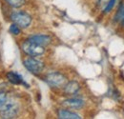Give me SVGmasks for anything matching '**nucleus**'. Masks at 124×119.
Segmentation results:
<instances>
[{
  "label": "nucleus",
  "instance_id": "1",
  "mask_svg": "<svg viewBox=\"0 0 124 119\" xmlns=\"http://www.w3.org/2000/svg\"><path fill=\"white\" fill-rule=\"evenodd\" d=\"M10 19L13 23L16 24L21 29L30 27L32 22V17L27 12L24 11H14L10 15Z\"/></svg>",
  "mask_w": 124,
  "mask_h": 119
},
{
  "label": "nucleus",
  "instance_id": "2",
  "mask_svg": "<svg viewBox=\"0 0 124 119\" xmlns=\"http://www.w3.org/2000/svg\"><path fill=\"white\" fill-rule=\"evenodd\" d=\"M21 49L22 51L29 56L31 57H38L41 56L45 53V47L36 45L32 43L31 41H29L28 39L25 40L22 44H21Z\"/></svg>",
  "mask_w": 124,
  "mask_h": 119
},
{
  "label": "nucleus",
  "instance_id": "3",
  "mask_svg": "<svg viewBox=\"0 0 124 119\" xmlns=\"http://www.w3.org/2000/svg\"><path fill=\"white\" fill-rule=\"evenodd\" d=\"M19 107L15 100L9 99L4 104V106L0 109V115L3 119H13L18 114Z\"/></svg>",
  "mask_w": 124,
  "mask_h": 119
},
{
  "label": "nucleus",
  "instance_id": "4",
  "mask_svg": "<svg viewBox=\"0 0 124 119\" xmlns=\"http://www.w3.org/2000/svg\"><path fill=\"white\" fill-rule=\"evenodd\" d=\"M23 65L24 67L33 74H39L44 71L45 64L41 60L37 59L36 57H27L23 59Z\"/></svg>",
  "mask_w": 124,
  "mask_h": 119
},
{
  "label": "nucleus",
  "instance_id": "5",
  "mask_svg": "<svg viewBox=\"0 0 124 119\" xmlns=\"http://www.w3.org/2000/svg\"><path fill=\"white\" fill-rule=\"evenodd\" d=\"M45 82L52 88H61L67 83V77L59 72H54L45 76Z\"/></svg>",
  "mask_w": 124,
  "mask_h": 119
},
{
  "label": "nucleus",
  "instance_id": "6",
  "mask_svg": "<svg viewBox=\"0 0 124 119\" xmlns=\"http://www.w3.org/2000/svg\"><path fill=\"white\" fill-rule=\"evenodd\" d=\"M28 40L36 45L47 47L48 45L51 44L52 37L47 34H33V35H31L28 37Z\"/></svg>",
  "mask_w": 124,
  "mask_h": 119
},
{
  "label": "nucleus",
  "instance_id": "7",
  "mask_svg": "<svg viewBox=\"0 0 124 119\" xmlns=\"http://www.w3.org/2000/svg\"><path fill=\"white\" fill-rule=\"evenodd\" d=\"M85 104L84 100L81 99V98H68V99H65L64 101H62L61 105L64 108H67V109H71V110H79L81 109Z\"/></svg>",
  "mask_w": 124,
  "mask_h": 119
},
{
  "label": "nucleus",
  "instance_id": "8",
  "mask_svg": "<svg viewBox=\"0 0 124 119\" xmlns=\"http://www.w3.org/2000/svg\"><path fill=\"white\" fill-rule=\"evenodd\" d=\"M6 78L9 81L10 84L12 85H16V86H19V85H24L25 87H28V84L24 81L22 75L17 74L16 72H9L6 74Z\"/></svg>",
  "mask_w": 124,
  "mask_h": 119
},
{
  "label": "nucleus",
  "instance_id": "9",
  "mask_svg": "<svg viewBox=\"0 0 124 119\" xmlns=\"http://www.w3.org/2000/svg\"><path fill=\"white\" fill-rule=\"evenodd\" d=\"M80 89V84L78 83V81L76 80H72V81H69L67 82L64 87H63V90H64V93L68 94V95H75L77 94Z\"/></svg>",
  "mask_w": 124,
  "mask_h": 119
},
{
  "label": "nucleus",
  "instance_id": "10",
  "mask_svg": "<svg viewBox=\"0 0 124 119\" xmlns=\"http://www.w3.org/2000/svg\"><path fill=\"white\" fill-rule=\"evenodd\" d=\"M57 117L58 119H82L78 113L67 110V109H60L57 111Z\"/></svg>",
  "mask_w": 124,
  "mask_h": 119
},
{
  "label": "nucleus",
  "instance_id": "11",
  "mask_svg": "<svg viewBox=\"0 0 124 119\" xmlns=\"http://www.w3.org/2000/svg\"><path fill=\"white\" fill-rule=\"evenodd\" d=\"M5 2L11 8H15V9H19L25 4V0H5Z\"/></svg>",
  "mask_w": 124,
  "mask_h": 119
},
{
  "label": "nucleus",
  "instance_id": "12",
  "mask_svg": "<svg viewBox=\"0 0 124 119\" xmlns=\"http://www.w3.org/2000/svg\"><path fill=\"white\" fill-rule=\"evenodd\" d=\"M124 17V3L120 4L116 14V16H115V21H121L122 18Z\"/></svg>",
  "mask_w": 124,
  "mask_h": 119
},
{
  "label": "nucleus",
  "instance_id": "13",
  "mask_svg": "<svg viewBox=\"0 0 124 119\" xmlns=\"http://www.w3.org/2000/svg\"><path fill=\"white\" fill-rule=\"evenodd\" d=\"M9 31L12 33V34H14V35H18V34H20V32H21V28H19L16 24L15 23H13V24H11V26H10V28H9Z\"/></svg>",
  "mask_w": 124,
  "mask_h": 119
},
{
  "label": "nucleus",
  "instance_id": "14",
  "mask_svg": "<svg viewBox=\"0 0 124 119\" xmlns=\"http://www.w3.org/2000/svg\"><path fill=\"white\" fill-rule=\"evenodd\" d=\"M116 0H109L108 3H107V5L105 6V8L103 9V13H109V12H111L112 11V9L114 8V6H115V4H116Z\"/></svg>",
  "mask_w": 124,
  "mask_h": 119
},
{
  "label": "nucleus",
  "instance_id": "15",
  "mask_svg": "<svg viewBox=\"0 0 124 119\" xmlns=\"http://www.w3.org/2000/svg\"><path fill=\"white\" fill-rule=\"evenodd\" d=\"M7 100H8V95H7V93L0 90V109L4 106V104L7 102Z\"/></svg>",
  "mask_w": 124,
  "mask_h": 119
},
{
  "label": "nucleus",
  "instance_id": "16",
  "mask_svg": "<svg viewBox=\"0 0 124 119\" xmlns=\"http://www.w3.org/2000/svg\"><path fill=\"white\" fill-rule=\"evenodd\" d=\"M0 85H1V86H3V87H5V85H6V84H5V83H3V82L1 81V79H0Z\"/></svg>",
  "mask_w": 124,
  "mask_h": 119
},
{
  "label": "nucleus",
  "instance_id": "17",
  "mask_svg": "<svg viewBox=\"0 0 124 119\" xmlns=\"http://www.w3.org/2000/svg\"><path fill=\"white\" fill-rule=\"evenodd\" d=\"M121 21H122V24H123V26H124V17L122 18V20H121Z\"/></svg>",
  "mask_w": 124,
  "mask_h": 119
}]
</instances>
